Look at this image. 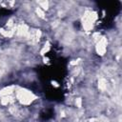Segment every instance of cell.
I'll list each match as a JSON object with an SVG mask.
<instances>
[{
	"mask_svg": "<svg viewBox=\"0 0 122 122\" xmlns=\"http://www.w3.org/2000/svg\"><path fill=\"white\" fill-rule=\"evenodd\" d=\"M14 97H15V99L18 100V102L21 105H24V106L30 105L37 98L36 95L32 92H30L27 89L19 88V87H16V90L14 92Z\"/></svg>",
	"mask_w": 122,
	"mask_h": 122,
	"instance_id": "cell-1",
	"label": "cell"
},
{
	"mask_svg": "<svg viewBox=\"0 0 122 122\" xmlns=\"http://www.w3.org/2000/svg\"><path fill=\"white\" fill-rule=\"evenodd\" d=\"M107 44L108 40L105 36H101L100 39L95 43V51L99 55H104L107 51Z\"/></svg>",
	"mask_w": 122,
	"mask_h": 122,
	"instance_id": "cell-2",
	"label": "cell"
},
{
	"mask_svg": "<svg viewBox=\"0 0 122 122\" xmlns=\"http://www.w3.org/2000/svg\"><path fill=\"white\" fill-rule=\"evenodd\" d=\"M36 4H37V6H38L40 9H42L44 11H45V10H49L50 8H51L50 2H48V1H38V2H36Z\"/></svg>",
	"mask_w": 122,
	"mask_h": 122,
	"instance_id": "cell-3",
	"label": "cell"
},
{
	"mask_svg": "<svg viewBox=\"0 0 122 122\" xmlns=\"http://www.w3.org/2000/svg\"><path fill=\"white\" fill-rule=\"evenodd\" d=\"M82 102H83V99L81 97H75L74 100H73V104L76 106L77 109H81L82 108Z\"/></svg>",
	"mask_w": 122,
	"mask_h": 122,
	"instance_id": "cell-4",
	"label": "cell"
}]
</instances>
